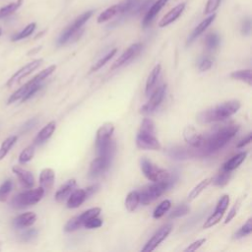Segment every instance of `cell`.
I'll return each mask as SVG.
<instances>
[{
	"instance_id": "obj_48",
	"label": "cell",
	"mask_w": 252,
	"mask_h": 252,
	"mask_svg": "<svg viewBox=\"0 0 252 252\" xmlns=\"http://www.w3.org/2000/svg\"><path fill=\"white\" fill-rule=\"evenodd\" d=\"M37 235H38V229H36V228H29V229L25 230L20 235V238H21L22 241L28 242V241H31L32 239H34Z\"/></svg>"
},
{
	"instance_id": "obj_16",
	"label": "cell",
	"mask_w": 252,
	"mask_h": 252,
	"mask_svg": "<svg viewBox=\"0 0 252 252\" xmlns=\"http://www.w3.org/2000/svg\"><path fill=\"white\" fill-rule=\"evenodd\" d=\"M13 172L16 174V176L18 177L20 183L27 189L33 188V186L35 185V178L34 175L31 171L24 169L21 167L18 166H14L12 168Z\"/></svg>"
},
{
	"instance_id": "obj_52",
	"label": "cell",
	"mask_w": 252,
	"mask_h": 252,
	"mask_svg": "<svg viewBox=\"0 0 252 252\" xmlns=\"http://www.w3.org/2000/svg\"><path fill=\"white\" fill-rule=\"evenodd\" d=\"M251 32V21L249 18H245L242 22L241 33L243 36H249Z\"/></svg>"
},
{
	"instance_id": "obj_2",
	"label": "cell",
	"mask_w": 252,
	"mask_h": 252,
	"mask_svg": "<svg viewBox=\"0 0 252 252\" xmlns=\"http://www.w3.org/2000/svg\"><path fill=\"white\" fill-rule=\"evenodd\" d=\"M240 109V103L238 101H228L221 105H218L214 108L208 109L200 112L197 116V119L200 123L206 124L215 121L224 120L238 112Z\"/></svg>"
},
{
	"instance_id": "obj_27",
	"label": "cell",
	"mask_w": 252,
	"mask_h": 252,
	"mask_svg": "<svg viewBox=\"0 0 252 252\" xmlns=\"http://www.w3.org/2000/svg\"><path fill=\"white\" fill-rule=\"evenodd\" d=\"M22 4H23V0H16V1L11 2V3L7 4L6 6L0 8V20L12 15L14 12H16L21 7Z\"/></svg>"
},
{
	"instance_id": "obj_50",
	"label": "cell",
	"mask_w": 252,
	"mask_h": 252,
	"mask_svg": "<svg viewBox=\"0 0 252 252\" xmlns=\"http://www.w3.org/2000/svg\"><path fill=\"white\" fill-rule=\"evenodd\" d=\"M213 61L209 57H203L199 62V70L200 71H207L212 67Z\"/></svg>"
},
{
	"instance_id": "obj_29",
	"label": "cell",
	"mask_w": 252,
	"mask_h": 252,
	"mask_svg": "<svg viewBox=\"0 0 252 252\" xmlns=\"http://www.w3.org/2000/svg\"><path fill=\"white\" fill-rule=\"evenodd\" d=\"M18 140V136L16 135H13V136H10L8 138H6L1 146H0V161H2L6 156L7 154L9 153V151L12 149V147L16 144Z\"/></svg>"
},
{
	"instance_id": "obj_4",
	"label": "cell",
	"mask_w": 252,
	"mask_h": 252,
	"mask_svg": "<svg viewBox=\"0 0 252 252\" xmlns=\"http://www.w3.org/2000/svg\"><path fill=\"white\" fill-rule=\"evenodd\" d=\"M45 193V190L41 186L36 189L30 188V190L24 191L16 195L12 200V206L15 209H24L36 205L43 199Z\"/></svg>"
},
{
	"instance_id": "obj_3",
	"label": "cell",
	"mask_w": 252,
	"mask_h": 252,
	"mask_svg": "<svg viewBox=\"0 0 252 252\" xmlns=\"http://www.w3.org/2000/svg\"><path fill=\"white\" fill-rule=\"evenodd\" d=\"M172 184H173V180L169 178L165 181H159V182H155L154 184L147 185L140 192L138 191L140 203L143 205H148L154 202L161 195H163L169 187H171Z\"/></svg>"
},
{
	"instance_id": "obj_40",
	"label": "cell",
	"mask_w": 252,
	"mask_h": 252,
	"mask_svg": "<svg viewBox=\"0 0 252 252\" xmlns=\"http://www.w3.org/2000/svg\"><path fill=\"white\" fill-rule=\"evenodd\" d=\"M35 156V148L34 146H29L25 148L19 156V163L20 164H27L30 162Z\"/></svg>"
},
{
	"instance_id": "obj_33",
	"label": "cell",
	"mask_w": 252,
	"mask_h": 252,
	"mask_svg": "<svg viewBox=\"0 0 252 252\" xmlns=\"http://www.w3.org/2000/svg\"><path fill=\"white\" fill-rule=\"evenodd\" d=\"M119 13V4H115L108 9H106L99 17H98V23H104L109 20H111L112 17L117 15Z\"/></svg>"
},
{
	"instance_id": "obj_49",
	"label": "cell",
	"mask_w": 252,
	"mask_h": 252,
	"mask_svg": "<svg viewBox=\"0 0 252 252\" xmlns=\"http://www.w3.org/2000/svg\"><path fill=\"white\" fill-rule=\"evenodd\" d=\"M240 200H238L234 205H233V207L230 209V211L228 212V215L226 216V218H225V221H224V224H228L234 217H235V215L237 214V211H238V209H239V206H240Z\"/></svg>"
},
{
	"instance_id": "obj_43",
	"label": "cell",
	"mask_w": 252,
	"mask_h": 252,
	"mask_svg": "<svg viewBox=\"0 0 252 252\" xmlns=\"http://www.w3.org/2000/svg\"><path fill=\"white\" fill-rule=\"evenodd\" d=\"M139 131L141 132H146V133H151L155 134V124L152 119L150 118H144Z\"/></svg>"
},
{
	"instance_id": "obj_46",
	"label": "cell",
	"mask_w": 252,
	"mask_h": 252,
	"mask_svg": "<svg viewBox=\"0 0 252 252\" xmlns=\"http://www.w3.org/2000/svg\"><path fill=\"white\" fill-rule=\"evenodd\" d=\"M222 0H208L206 3V7L204 9V14H212L214 13L220 6Z\"/></svg>"
},
{
	"instance_id": "obj_53",
	"label": "cell",
	"mask_w": 252,
	"mask_h": 252,
	"mask_svg": "<svg viewBox=\"0 0 252 252\" xmlns=\"http://www.w3.org/2000/svg\"><path fill=\"white\" fill-rule=\"evenodd\" d=\"M37 123H38V119H37V118H32V119H30L28 122H26V123L23 125L21 131L25 133V132L31 130L32 128H34Z\"/></svg>"
},
{
	"instance_id": "obj_10",
	"label": "cell",
	"mask_w": 252,
	"mask_h": 252,
	"mask_svg": "<svg viewBox=\"0 0 252 252\" xmlns=\"http://www.w3.org/2000/svg\"><path fill=\"white\" fill-rule=\"evenodd\" d=\"M172 229V224H166L159 230L155 232V234L148 240L145 246L142 248V251H153L157 248V246L163 242L170 233Z\"/></svg>"
},
{
	"instance_id": "obj_20",
	"label": "cell",
	"mask_w": 252,
	"mask_h": 252,
	"mask_svg": "<svg viewBox=\"0 0 252 252\" xmlns=\"http://www.w3.org/2000/svg\"><path fill=\"white\" fill-rule=\"evenodd\" d=\"M56 172L53 168H47L41 171L40 174V185L46 191H50L55 184Z\"/></svg>"
},
{
	"instance_id": "obj_8",
	"label": "cell",
	"mask_w": 252,
	"mask_h": 252,
	"mask_svg": "<svg viewBox=\"0 0 252 252\" xmlns=\"http://www.w3.org/2000/svg\"><path fill=\"white\" fill-rule=\"evenodd\" d=\"M100 213H101V208L95 207V208L89 209V210L85 211L84 213H82L81 215L76 216V217L72 218L71 220H69L64 226V230L66 232L74 231V230L80 228L81 226H83L84 223L87 220H89L91 218H94V217H98L100 215Z\"/></svg>"
},
{
	"instance_id": "obj_42",
	"label": "cell",
	"mask_w": 252,
	"mask_h": 252,
	"mask_svg": "<svg viewBox=\"0 0 252 252\" xmlns=\"http://www.w3.org/2000/svg\"><path fill=\"white\" fill-rule=\"evenodd\" d=\"M224 216V213H220V212H214L206 221H205V224H203V227L204 228H209V227H212L213 225L217 224L223 218Z\"/></svg>"
},
{
	"instance_id": "obj_38",
	"label": "cell",
	"mask_w": 252,
	"mask_h": 252,
	"mask_svg": "<svg viewBox=\"0 0 252 252\" xmlns=\"http://www.w3.org/2000/svg\"><path fill=\"white\" fill-rule=\"evenodd\" d=\"M230 175H231V171H228V170H224L222 168V170L220 171V173L214 178V180L212 179V181L214 182L215 185H218V186H224L225 185L229 178H230Z\"/></svg>"
},
{
	"instance_id": "obj_15",
	"label": "cell",
	"mask_w": 252,
	"mask_h": 252,
	"mask_svg": "<svg viewBox=\"0 0 252 252\" xmlns=\"http://www.w3.org/2000/svg\"><path fill=\"white\" fill-rule=\"evenodd\" d=\"M183 138L187 144L195 149L201 148L204 143V136L200 134L193 126H186L184 128Z\"/></svg>"
},
{
	"instance_id": "obj_31",
	"label": "cell",
	"mask_w": 252,
	"mask_h": 252,
	"mask_svg": "<svg viewBox=\"0 0 252 252\" xmlns=\"http://www.w3.org/2000/svg\"><path fill=\"white\" fill-rule=\"evenodd\" d=\"M139 203H140V200H139V192L138 191H131L125 199V207L129 212L135 211L137 209Z\"/></svg>"
},
{
	"instance_id": "obj_51",
	"label": "cell",
	"mask_w": 252,
	"mask_h": 252,
	"mask_svg": "<svg viewBox=\"0 0 252 252\" xmlns=\"http://www.w3.org/2000/svg\"><path fill=\"white\" fill-rule=\"evenodd\" d=\"M205 242H206V238L198 239V240L192 242L191 244H189V246L186 247V248L184 249V251H186V252H187V251H196V250L199 249Z\"/></svg>"
},
{
	"instance_id": "obj_1",
	"label": "cell",
	"mask_w": 252,
	"mask_h": 252,
	"mask_svg": "<svg viewBox=\"0 0 252 252\" xmlns=\"http://www.w3.org/2000/svg\"><path fill=\"white\" fill-rule=\"evenodd\" d=\"M239 125L229 124L217 128L208 137H204V143L198 149L200 155H210L225 146L228 141L237 133Z\"/></svg>"
},
{
	"instance_id": "obj_21",
	"label": "cell",
	"mask_w": 252,
	"mask_h": 252,
	"mask_svg": "<svg viewBox=\"0 0 252 252\" xmlns=\"http://www.w3.org/2000/svg\"><path fill=\"white\" fill-rule=\"evenodd\" d=\"M37 221V215L33 212L23 213L17 216L13 221V225L16 228H25L33 225Z\"/></svg>"
},
{
	"instance_id": "obj_18",
	"label": "cell",
	"mask_w": 252,
	"mask_h": 252,
	"mask_svg": "<svg viewBox=\"0 0 252 252\" xmlns=\"http://www.w3.org/2000/svg\"><path fill=\"white\" fill-rule=\"evenodd\" d=\"M168 2V0H157V1L152 5V7L147 11L142 25L144 28H147L148 26H150V24L153 22L154 18L158 15V13L162 10V8Z\"/></svg>"
},
{
	"instance_id": "obj_57",
	"label": "cell",
	"mask_w": 252,
	"mask_h": 252,
	"mask_svg": "<svg viewBox=\"0 0 252 252\" xmlns=\"http://www.w3.org/2000/svg\"><path fill=\"white\" fill-rule=\"evenodd\" d=\"M0 251H1V244H0Z\"/></svg>"
},
{
	"instance_id": "obj_39",
	"label": "cell",
	"mask_w": 252,
	"mask_h": 252,
	"mask_svg": "<svg viewBox=\"0 0 252 252\" xmlns=\"http://www.w3.org/2000/svg\"><path fill=\"white\" fill-rule=\"evenodd\" d=\"M220 42H221V39H220L219 35L216 34V33H213V34H209L206 37L205 45H206V48L208 50L213 51V50H215V49H217L219 47Z\"/></svg>"
},
{
	"instance_id": "obj_14",
	"label": "cell",
	"mask_w": 252,
	"mask_h": 252,
	"mask_svg": "<svg viewBox=\"0 0 252 252\" xmlns=\"http://www.w3.org/2000/svg\"><path fill=\"white\" fill-rule=\"evenodd\" d=\"M142 49V45L141 44H134L132 46H130L115 61L114 63L112 64V70H114V69H117L119 67H121L122 65H124L125 63L129 62L136 55L139 54V52L141 51Z\"/></svg>"
},
{
	"instance_id": "obj_19",
	"label": "cell",
	"mask_w": 252,
	"mask_h": 252,
	"mask_svg": "<svg viewBox=\"0 0 252 252\" xmlns=\"http://www.w3.org/2000/svg\"><path fill=\"white\" fill-rule=\"evenodd\" d=\"M166 153L169 158L176 161H184L194 156L191 151L181 146H171L166 150Z\"/></svg>"
},
{
	"instance_id": "obj_23",
	"label": "cell",
	"mask_w": 252,
	"mask_h": 252,
	"mask_svg": "<svg viewBox=\"0 0 252 252\" xmlns=\"http://www.w3.org/2000/svg\"><path fill=\"white\" fill-rule=\"evenodd\" d=\"M56 128V121H51L49 122L37 135V137L34 140V143L36 145H41L43 143H45L47 140H49L53 134L55 133Z\"/></svg>"
},
{
	"instance_id": "obj_56",
	"label": "cell",
	"mask_w": 252,
	"mask_h": 252,
	"mask_svg": "<svg viewBox=\"0 0 252 252\" xmlns=\"http://www.w3.org/2000/svg\"><path fill=\"white\" fill-rule=\"evenodd\" d=\"M1 35H2V29L0 27V37H1Z\"/></svg>"
},
{
	"instance_id": "obj_30",
	"label": "cell",
	"mask_w": 252,
	"mask_h": 252,
	"mask_svg": "<svg viewBox=\"0 0 252 252\" xmlns=\"http://www.w3.org/2000/svg\"><path fill=\"white\" fill-rule=\"evenodd\" d=\"M161 65L158 64L154 67V69L152 70V72L150 73L148 79H147V83H146V95H149L150 92L152 91V89L155 87L158 79H159V76H160V73H161Z\"/></svg>"
},
{
	"instance_id": "obj_12",
	"label": "cell",
	"mask_w": 252,
	"mask_h": 252,
	"mask_svg": "<svg viewBox=\"0 0 252 252\" xmlns=\"http://www.w3.org/2000/svg\"><path fill=\"white\" fill-rule=\"evenodd\" d=\"M113 158L109 157V156H103V155H99L98 158H96L90 166V170H89V176L91 178H95L98 177L99 175H101L102 173L106 172L112 161Z\"/></svg>"
},
{
	"instance_id": "obj_54",
	"label": "cell",
	"mask_w": 252,
	"mask_h": 252,
	"mask_svg": "<svg viewBox=\"0 0 252 252\" xmlns=\"http://www.w3.org/2000/svg\"><path fill=\"white\" fill-rule=\"evenodd\" d=\"M251 138H252L251 133H248V134H247V136H245L242 140H240V141L237 143L236 147H237V148H242V147H244V146L248 145V144L251 142Z\"/></svg>"
},
{
	"instance_id": "obj_5",
	"label": "cell",
	"mask_w": 252,
	"mask_h": 252,
	"mask_svg": "<svg viewBox=\"0 0 252 252\" xmlns=\"http://www.w3.org/2000/svg\"><path fill=\"white\" fill-rule=\"evenodd\" d=\"M140 167L144 173V175L153 182L165 181L170 178V174L168 170L159 168L155 164H153L147 158H142L140 161Z\"/></svg>"
},
{
	"instance_id": "obj_44",
	"label": "cell",
	"mask_w": 252,
	"mask_h": 252,
	"mask_svg": "<svg viewBox=\"0 0 252 252\" xmlns=\"http://www.w3.org/2000/svg\"><path fill=\"white\" fill-rule=\"evenodd\" d=\"M228 204H229V196L226 194L223 195L217 204L215 212H220V213L224 214V212L226 211V209L228 207Z\"/></svg>"
},
{
	"instance_id": "obj_6",
	"label": "cell",
	"mask_w": 252,
	"mask_h": 252,
	"mask_svg": "<svg viewBox=\"0 0 252 252\" xmlns=\"http://www.w3.org/2000/svg\"><path fill=\"white\" fill-rule=\"evenodd\" d=\"M94 11L90 10L85 12L84 14H82L81 16H79L72 25H70L68 28H66L63 33L60 35L59 39H58V45L62 46L64 44H66L77 32H79L81 30V28L89 21V19L92 17Z\"/></svg>"
},
{
	"instance_id": "obj_45",
	"label": "cell",
	"mask_w": 252,
	"mask_h": 252,
	"mask_svg": "<svg viewBox=\"0 0 252 252\" xmlns=\"http://www.w3.org/2000/svg\"><path fill=\"white\" fill-rule=\"evenodd\" d=\"M189 211H190V209L187 205H180L171 212V214L169 215V218L170 219H176V218L185 216L189 213Z\"/></svg>"
},
{
	"instance_id": "obj_36",
	"label": "cell",
	"mask_w": 252,
	"mask_h": 252,
	"mask_svg": "<svg viewBox=\"0 0 252 252\" xmlns=\"http://www.w3.org/2000/svg\"><path fill=\"white\" fill-rule=\"evenodd\" d=\"M116 53H117V50L116 49H114V50H112V51H111L108 55H106L104 57H102L97 63H95L94 64V66L90 69V73H93V72H96V71H98L99 69H101L107 62H109L115 55H116Z\"/></svg>"
},
{
	"instance_id": "obj_35",
	"label": "cell",
	"mask_w": 252,
	"mask_h": 252,
	"mask_svg": "<svg viewBox=\"0 0 252 252\" xmlns=\"http://www.w3.org/2000/svg\"><path fill=\"white\" fill-rule=\"evenodd\" d=\"M13 189V181L11 179H6L0 185V202H5Z\"/></svg>"
},
{
	"instance_id": "obj_11",
	"label": "cell",
	"mask_w": 252,
	"mask_h": 252,
	"mask_svg": "<svg viewBox=\"0 0 252 252\" xmlns=\"http://www.w3.org/2000/svg\"><path fill=\"white\" fill-rule=\"evenodd\" d=\"M166 90H167V85H162L159 88L156 89V91L154 92V94L152 95L151 99L148 101V103L142 107V109L140 110V112L143 114H149L152 113L153 112L156 111V109L161 105V103L163 102L165 95H166Z\"/></svg>"
},
{
	"instance_id": "obj_25",
	"label": "cell",
	"mask_w": 252,
	"mask_h": 252,
	"mask_svg": "<svg viewBox=\"0 0 252 252\" xmlns=\"http://www.w3.org/2000/svg\"><path fill=\"white\" fill-rule=\"evenodd\" d=\"M76 187V180L75 179H70L66 183H64L56 193V200L57 202H62L64 201L69 195L73 192L74 188Z\"/></svg>"
},
{
	"instance_id": "obj_41",
	"label": "cell",
	"mask_w": 252,
	"mask_h": 252,
	"mask_svg": "<svg viewBox=\"0 0 252 252\" xmlns=\"http://www.w3.org/2000/svg\"><path fill=\"white\" fill-rule=\"evenodd\" d=\"M252 230V219L249 218L247 222L234 233V238H240L244 237L246 235H249Z\"/></svg>"
},
{
	"instance_id": "obj_28",
	"label": "cell",
	"mask_w": 252,
	"mask_h": 252,
	"mask_svg": "<svg viewBox=\"0 0 252 252\" xmlns=\"http://www.w3.org/2000/svg\"><path fill=\"white\" fill-rule=\"evenodd\" d=\"M212 182V178H206L203 179L202 181H200L193 189H191V191L188 193L187 199L188 201H192L194 199H196L208 186L209 184Z\"/></svg>"
},
{
	"instance_id": "obj_24",
	"label": "cell",
	"mask_w": 252,
	"mask_h": 252,
	"mask_svg": "<svg viewBox=\"0 0 252 252\" xmlns=\"http://www.w3.org/2000/svg\"><path fill=\"white\" fill-rule=\"evenodd\" d=\"M216 18V14L215 13H212L209 17H207L205 20H203L195 29L194 31L191 33V35L189 36L188 38V41H187V45H190L192 42H194L203 32H205V30L213 23V21L215 20Z\"/></svg>"
},
{
	"instance_id": "obj_37",
	"label": "cell",
	"mask_w": 252,
	"mask_h": 252,
	"mask_svg": "<svg viewBox=\"0 0 252 252\" xmlns=\"http://www.w3.org/2000/svg\"><path fill=\"white\" fill-rule=\"evenodd\" d=\"M171 207V202L169 200H164L158 207L155 209L153 213V217L155 219H160L162 218Z\"/></svg>"
},
{
	"instance_id": "obj_17",
	"label": "cell",
	"mask_w": 252,
	"mask_h": 252,
	"mask_svg": "<svg viewBox=\"0 0 252 252\" xmlns=\"http://www.w3.org/2000/svg\"><path fill=\"white\" fill-rule=\"evenodd\" d=\"M184 9H185V3H184V2L177 4L176 6H174L171 10H169V11L162 18V20H161L160 23H159V26H160L161 28H164V27H167V26H168L169 24L173 23V22L182 14V12L184 11Z\"/></svg>"
},
{
	"instance_id": "obj_55",
	"label": "cell",
	"mask_w": 252,
	"mask_h": 252,
	"mask_svg": "<svg viewBox=\"0 0 252 252\" xmlns=\"http://www.w3.org/2000/svg\"><path fill=\"white\" fill-rule=\"evenodd\" d=\"M100 188V185L99 184H95V185H92V186H90V187H88V188H86L85 190H86V193H87V196L89 197V196H91L92 194H94L98 189Z\"/></svg>"
},
{
	"instance_id": "obj_26",
	"label": "cell",
	"mask_w": 252,
	"mask_h": 252,
	"mask_svg": "<svg viewBox=\"0 0 252 252\" xmlns=\"http://www.w3.org/2000/svg\"><path fill=\"white\" fill-rule=\"evenodd\" d=\"M246 156H247L246 152H242V153H239V154L233 156L231 159H229L227 162H225L222 168L224 170H228V171L234 170L242 164V162L245 160Z\"/></svg>"
},
{
	"instance_id": "obj_7",
	"label": "cell",
	"mask_w": 252,
	"mask_h": 252,
	"mask_svg": "<svg viewBox=\"0 0 252 252\" xmlns=\"http://www.w3.org/2000/svg\"><path fill=\"white\" fill-rule=\"evenodd\" d=\"M44 62L43 58H39V59H35L33 61H31L30 63L26 64L25 66H23L22 68H20L18 71H16L7 81L6 83V87L7 88H12L13 86H15L16 84H18L21 80H23L25 77L29 76L31 73H33L35 70H37Z\"/></svg>"
},
{
	"instance_id": "obj_32",
	"label": "cell",
	"mask_w": 252,
	"mask_h": 252,
	"mask_svg": "<svg viewBox=\"0 0 252 252\" xmlns=\"http://www.w3.org/2000/svg\"><path fill=\"white\" fill-rule=\"evenodd\" d=\"M230 77L234 80L242 81L246 83L247 85L251 86L252 84V78H251V70L250 69H244V70H237L230 74Z\"/></svg>"
},
{
	"instance_id": "obj_13",
	"label": "cell",
	"mask_w": 252,
	"mask_h": 252,
	"mask_svg": "<svg viewBox=\"0 0 252 252\" xmlns=\"http://www.w3.org/2000/svg\"><path fill=\"white\" fill-rule=\"evenodd\" d=\"M136 145L142 150H160L161 144L155 134L139 131L136 137Z\"/></svg>"
},
{
	"instance_id": "obj_9",
	"label": "cell",
	"mask_w": 252,
	"mask_h": 252,
	"mask_svg": "<svg viewBox=\"0 0 252 252\" xmlns=\"http://www.w3.org/2000/svg\"><path fill=\"white\" fill-rule=\"evenodd\" d=\"M113 132H114V125L112 122H106L98 129L97 137H96V147H97L98 153L102 151L112 141V136Z\"/></svg>"
},
{
	"instance_id": "obj_34",
	"label": "cell",
	"mask_w": 252,
	"mask_h": 252,
	"mask_svg": "<svg viewBox=\"0 0 252 252\" xmlns=\"http://www.w3.org/2000/svg\"><path fill=\"white\" fill-rule=\"evenodd\" d=\"M36 27H37L36 23H31V24H29V25L26 26L20 33L14 35V36L12 37V42H18V41H21V40H23V39H26V38L30 37V36L35 32Z\"/></svg>"
},
{
	"instance_id": "obj_22",
	"label": "cell",
	"mask_w": 252,
	"mask_h": 252,
	"mask_svg": "<svg viewBox=\"0 0 252 252\" xmlns=\"http://www.w3.org/2000/svg\"><path fill=\"white\" fill-rule=\"evenodd\" d=\"M88 198L86 190L85 189H77L73 191L67 200V208L69 209H75L80 207L84 201Z\"/></svg>"
},
{
	"instance_id": "obj_47",
	"label": "cell",
	"mask_w": 252,
	"mask_h": 252,
	"mask_svg": "<svg viewBox=\"0 0 252 252\" xmlns=\"http://www.w3.org/2000/svg\"><path fill=\"white\" fill-rule=\"evenodd\" d=\"M86 228H89V229H93V228H98L100 226L103 225V220L99 219L98 217H94V218H91L89 220H87L84 224H83Z\"/></svg>"
}]
</instances>
